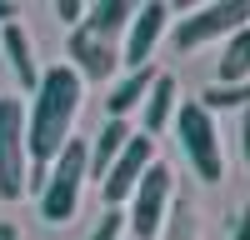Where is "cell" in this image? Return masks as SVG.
Wrapping results in <instances>:
<instances>
[{
    "label": "cell",
    "mask_w": 250,
    "mask_h": 240,
    "mask_svg": "<svg viewBox=\"0 0 250 240\" xmlns=\"http://www.w3.org/2000/svg\"><path fill=\"white\" fill-rule=\"evenodd\" d=\"M75 115H80V75L70 65L40 70L35 90H30V110H25V155L35 170H45L65 150Z\"/></svg>",
    "instance_id": "obj_1"
},
{
    "label": "cell",
    "mask_w": 250,
    "mask_h": 240,
    "mask_svg": "<svg viewBox=\"0 0 250 240\" xmlns=\"http://www.w3.org/2000/svg\"><path fill=\"white\" fill-rule=\"evenodd\" d=\"M80 185H85V140H65L50 165H45V185H40V215L50 225H65L80 205Z\"/></svg>",
    "instance_id": "obj_2"
},
{
    "label": "cell",
    "mask_w": 250,
    "mask_h": 240,
    "mask_svg": "<svg viewBox=\"0 0 250 240\" xmlns=\"http://www.w3.org/2000/svg\"><path fill=\"white\" fill-rule=\"evenodd\" d=\"M175 130H180V145H185V155H190V165L205 185L225 180V150H220L215 115L200 110L195 100H185V105H175Z\"/></svg>",
    "instance_id": "obj_3"
},
{
    "label": "cell",
    "mask_w": 250,
    "mask_h": 240,
    "mask_svg": "<svg viewBox=\"0 0 250 240\" xmlns=\"http://www.w3.org/2000/svg\"><path fill=\"white\" fill-rule=\"evenodd\" d=\"M30 175L25 155V105L20 95H0V200H20Z\"/></svg>",
    "instance_id": "obj_4"
},
{
    "label": "cell",
    "mask_w": 250,
    "mask_h": 240,
    "mask_svg": "<svg viewBox=\"0 0 250 240\" xmlns=\"http://www.w3.org/2000/svg\"><path fill=\"white\" fill-rule=\"evenodd\" d=\"M250 25V0H220V5H200L195 15H180L175 25V50H200L220 35H235Z\"/></svg>",
    "instance_id": "obj_5"
},
{
    "label": "cell",
    "mask_w": 250,
    "mask_h": 240,
    "mask_svg": "<svg viewBox=\"0 0 250 240\" xmlns=\"http://www.w3.org/2000/svg\"><path fill=\"white\" fill-rule=\"evenodd\" d=\"M165 215H170V170L150 165L140 175V185L130 190V210H125V225H130L135 240H155Z\"/></svg>",
    "instance_id": "obj_6"
},
{
    "label": "cell",
    "mask_w": 250,
    "mask_h": 240,
    "mask_svg": "<svg viewBox=\"0 0 250 240\" xmlns=\"http://www.w3.org/2000/svg\"><path fill=\"white\" fill-rule=\"evenodd\" d=\"M150 165H155V140L130 135V140H125V150L115 155V165L105 170V180H100V195H105V205H110V210H120Z\"/></svg>",
    "instance_id": "obj_7"
},
{
    "label": "cell",
    "mask_w": 250,
    "mask_h": 240,
    "mask_svg": "<svg viewBox=\"0 0 250 240\" xmlns=\"http://www.w3.org/2000/svg\"><path fill=\"white\" fill-rule=\"evenodd\" d=\"M165 20H170V5H160V0L135 5L130 25H125V55H120L130 70L150 65V50H155V40H160V30H165Z\"/></svg>",
    "instance_id": "obj_8"
},
{
    "label": "cell",
    "mask_w": 250,
    "mask_h": 240,
    "mask_svg": "<svg viewBox=\"0 0 250 240\" xmlns=\"http://www.w3.org/2000/svg\"><path fill=\"white\" fill-rule=\"evenodd\" d=\"M115 45L110 40H95V35H85L75 25V35H70V70L80 75V80H110V70H115Z\"/></svg>",
    "instance_id": "obj_9"
},
{
    "label": "cell",
    "mask_w": 250,
    "mask_h": 240,
    "mask_svg": "<svg viewBox=\"0 0 250 240\" xmlns=\"http://www.w3.org/2000/svg\"><path fill=\"white\" fill-rule=\"evenodd\" d=\"M135 130L125 125V120H105V125L95 130V140L85 145V180H105V170L115 165V155L125 150V140Z\"/></svg>",
    "instance_id": "obj_10"
},
{
    "label": "cell",
    "mask_w": 250,
    "mask_h": 240,
    "mask_svg": "<svg viewBox=\"0 0 250 240\" xmlns=\"http://www.w3.org/2000/svg\"><path fill=\"white\" fill-rule=\"evenodd\" d=\"M140 125H145V140L150 135H160L165 125L175 120V105H180V90H175V75H155V85H150V95L140 100Z\"/></svg>",
    "instance_id": "obj_11"
},
{
    "label": "cell",
    "mask_w": 250,
    "mask_h": 240,
    "mask_svg": "<svg viewBox=\"0 0 250 240\" xmlns=\"http://www.w3.org/2000/svg\"><path fill=\"white\" fill-rule=\"evenodd\" d=\"M0 50L10 55V70L20 75V90H35L40 70H35V55H30V35H25V25H20V20L0 25Z\"/></svg>",
    "instance_id": "obj_12"
},
{
    "label": "cell",
    "mask_w": 250,
    "mask_h": 240,
    "mask_svg": "<svg viewBox=\"0 0 250 240\" xmlns=\"http://www.w3.org/2000/svg\"><path fill=\"white\" fill-rule=\"evenodd\" d=\"M155 75H160L155 65H140V70H130V75H125L120 85H115V90L105 95V105H110V120H125V115H130V110L140 105V100L150 95V85H155Z\"/></svg>",
    "instance_id": "obj_13"
},
{
    "label": "cell",
    "mask_w": 250,
    "mask_h": 240,
    "mask_svg": "<svg viewBox=\"0 0 250 240\" xmlns=\"http://www.w3.org/2000/svg\"><path fill=\"white\" fill-rule=\"evenodd\" d=\"M130 15H135V5L130 0H100V5H90L85 10V35H95V40H110V35H120L125 25H130Z\"/></svg>",
    "instance_id": "obj_14"
},
{
    "label": "cell",
    "mask_w": 250,
    "mask_h": 240,
    "mask_svg": "<svg viewBox=\"0 0 250 240\" xmlns=\"http://www.w3.org/2000/svg\"><path fill=\"white\" fill-rule=\"evenodd\" d=\"M250 80V25L225 35V50H220V80L215 85H245Z\"/></svg>",
    "instance_id": "obj_15"
},
{
    "label": "cell",
    "mask_w": 250,
    "mask_h": 240,
    "mask_svg": "<svg viewBox=\"0 0 250 240\" xmlns=\"http://www.w3.org/2000/svg\"><path fill=\"white\" fill-rule=\"evenodd\" d=\"M195 105L210 110V115H215V110H245V105H250V80H245V85H210Z\"/></svg>",
    "instance_id": "obj_16"
},
{
    "label": "cell",
    "mask_w": 250,
    "mask_h": 240,
    "mask_svg": "<svg viewBox=\"0 0 250 240\" xmlns=\"http://www.w3.org/2000/svg\"><path fill=\"white\" fill-rule=\"evenodd\" d=\"M160 230H165V240H195V215L180 205V210L165 215V225H160Z\"/></svg>",
    "instance_id": "obj_17"
},
{
    "label": "cell",
    "mask_w": 250,
    "mask_h": 240,
    "mask_svg": "<svg viewBox=\"0 0 250 240\" xmlns=\"http://www.w3.org/2000/svg\"><path fill=\"white\" fill-rule=\"evenodd\" d=\"M120 235H125V210H105L100 225L90 230V240H120Z\"/></svg>",
    "instance_id": "obj_18"
},
{
    "label": "cell",
    "mask_w": 250,
    "mask_h": 240,
    "mask_svg": "<svg viewBox=\"0 0 250 240\" xmlns=\"http://www.w3.org/2000/svg\"><path fill=\"white\" fill-rule=\"evenodd\" d=\"M55 15L65 20V25H80V15H85V5H80V0H60V5H55Z\"/></svg>",
    "instance_id": "obj_19"
},
{
    "label": "cell",
    "mask_w": 250,
    "mask_h": 240,
    "mask_svg": "<svg viewBox=\"0 0 250 240\" xmlns=\"http://www.w3.org/2000/svg\"><path fill=\"white\" fill-rule=\"evenodd\" d=\"M240 155H245V165H250V105L240 110Z\"/></svg>",
    "instance_id": "obj_20"
},
{
    "label": "cell",
    "mask_w": 250,
    "mask_h": 240,
    "mask_svg": "<svg viewBox=\"0 0 250 240\" xmlns=\"http://www.w3.org/2000/svg\"><path fill=\"white\" fill-rule=\"evenodd\" d=\"M235 240H250V200L240 205V220H235Z\"/></svg>",
    "instance_id": "obj_21"
},
{
    "label": "cell",
    "mask_w": 250,
    "mask_h": 240,
    "mask_svg": "<svg viewBox=\"0 0 250 240\" xmlns=\"http://www.w3.org/2000/svg\"><path fill=\"white\" fill-rule=\"evenodd\" d=\"M15 15H20V5H10V0H0V25H10Z\"/></svg>",
    "instance_id": "obj_22"
},
{
    "label": "cell",
    "mask_w": 250,
    "mask_h": 240,
    "mask_svg": "<svg viewBox=\"0 0 250 240\" xmlns=\"http://www.w3.org/2000/svg\"><path fill=\"white\" fill-rule=\"evenodd\" d=\"M0 240H15V225H5V220H0Z\"/></svg>",
    "instance_id": "obj_23"
}]
</instances>
